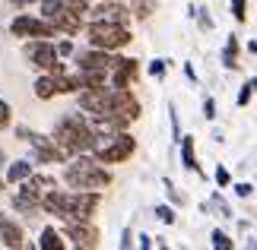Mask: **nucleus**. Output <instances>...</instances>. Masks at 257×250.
Here are the masks:
<instances>
[{
	"mask_svg": "<svg viewBox=\"0 0 257 250\" xmlns=\"http://www.w3.org/2000/svg\"><path fill=\"white\" fill-rule=\"evenodd\" d=\"M51 139L67 152V158H70V155H80V152H89V149H92L95 130H92L86 114H67L64 121H57Z\"/></svg>",
	"mask_w": 257,
	"mask_h": 250,
	"instance_id": "1",
	"label": "nucleus"
},
{
	"mask_svg": "<svg viewBox=\"0 0 257 250\" xmlns=\"http://www.w3.org/2000/svg\"><path fill=\"white\" fill-rule=\"evenodd\" d=\"M64 181L73 190H102L111 184V171L102 168V162H95L89 152H80V155H70Z\"/></svg>",
	"mask_w": 257,
	"mask_h": 250,
	"instance_id": "2",
	"label": "nucleus"
},
{
	"mask_svg": "<svg viewBox=\"0 0 257 250\" xmlns=\"http://www.w3.org/2000/svg\"><path fill=\"white\" fill-rule=\"evenodd\" d=\"M137 152V139L127 130H111V133H95L89 155L102 165H121Z\"/></svg>",
	"mask_w": 257,
	"mask_h": 250,
	"instance_id": "3",
	"label": "nucleus"
},
{
	"mask_svg": "<svg viewBox=\"0 0 257 250\" xmlns=\"http://www.w3.org/2000/svg\"><path fill=\"white\" fill-rule=\"evenodd\" d=\"M86 38L92 48H102V51H121L134 42L131 29L117 26V23H89L86 26Z\"/></svg>",
	"mask_w": 257,
	"mask_h": 250,
	"instance_id": "4",
	"label": "nucleus"
},
{
	"mask_svg": "<svg viewBox=\"0 0 257 250\" xmlns=\"http://www.w3.org/2000/svg\"><path fill=\"white\" fill-rule=\"evenodd\" d=\"M10 32H13L16 38H64L57 29L48 23V19L42 16H16L13 23H10Z\"/></svg>",
	"mask_w": 257,
	"mask_h": 250,
	"instance_id": "5",
	"label": "nucleus"
},
{
	"mask_svg": "<svg viewBox=\"0 0 257 250\" xmlns=\"http://www.w3.org/2000/svg\"><path fill=\"white\" fill-rule=\"evenodd\" d=\"M23 54H26V61L32 64L35 70H42V73H48L61 57L54 54V45L48 42V38H29L26 48H23Z\"/></svg>",
	"mask_w": 257,
	"mask_h": 250,
	"instance_id": "6",
	"label": "nucleus"
},
{
	"mask_svg": "<svg viewBox=\"0 0 257 250\" xmlns=\"http://www.w3.org/2000/svg\"><path fill=\"white\" fill-rule=\"evenodd\" d=\"M64 237H70L76 247H98V231L92 228V222H64Z\"/></svg>",
	"mask_w": 257,
	"mask_h": 250,
	"instance_id": "7",
	"label": "nucleus"
},
{
	"mask_svg": "<svg viewBox=\"0 0 257 250\" xmlns=\"http://www.w3.org/2000/svg\"><path fill=\"white\" fill-rule=\"evenodd\" d=\"M127 19H131V10L124 4H117V0H105V4H98L92 10V23H117V26H127Z\"/></svg>",
	"mask_w": 257,
	"mask_h": 250,
	"instance_id": "8",
	"label": "nucleus"
},
{
	"mask_svg": "<svg viewBox=\"0 0 257 250\" xmlns=\"http://www.w3.org/2000/svg\"><path fill=\"white\" fill-rule=\"evenodd\" d=\"M111 64H114L111 51H102V48H92V45L76 54V67H83V70H102V73H108Z\"/></svg>",
	"mask_w": 257,
	"mask_h": 250,
	"instance_id": "9",
	"label": "nucleus"
},
{
	"mask_svg": "<svg viewBox=\"0 0 257 250\" xmlns=\"http://www.w3.org/2000/svg\"><path fill=\"white\" fill-rule=\"evenodd\" d=\"M13 209L16 212H38L42 209V196L35 193V187L29 181H19V190L13 196Z\"/></svg>",
	"mask_w": 257,
	"mask_h": 250,
	"instance_id": "10",
	"label": "nucleus"
},
{
	"mask_svg": "<svg viewBox=\"0 0 257 250\" xmlns=\"http://www.w3.org/2000/svg\"><path fill=\"white\" fill-rule=\"evenodd\" d=\"M111 92H114V111L134 124L137 117H140V102H137V95L131 89H111Z\"/></svg>",
	"mask_w": 257,
	"mask_h": 250,
	"instance_id": "11",
	"label": "nucleus"
},
{
	"mask_svg": "<svg viewBox=\"0 0 257 250\" xmlns=\"http://www.w3.org/2000/svg\"><path fill=\"white\" fill-rule=\"evenodd\" d=\"M48 23H51V26H54V29H57V32H61V35H76V32H80V29H83V16L64 7L61 13H57V16H51V19H48Z\"/></svg>",
	"mask_w": 257,
	"mask_h": 250,
	"instance_id": "12",
	"label": "nucleus"
},
{
	"mask_svg": "<svg viewBox=\"0 0 257 250\" xmlns=\"http://www.w3.org/2000/svg\"><path fill=\"white\" fill-rule=\"evenodd\" d=\"M0 244L4 247H23V228L4 212H0Z\"/></svg>",
	"mask_w": 257,
	"mask_h": 250,
	"instance_id": "13",
	"label": "nucleus"
},
{
	"mask_svg": "<svg viewBox=\"0 0 257 250\" xmlns=\"http://www.w3.org/2000/svg\"><path fill=\"white\" fill-rule=\"evenodd\" d=\"M38 250H67V241L57 228L48 225V228H42V234H38Z\"/></svg>",
	"mask_w": 257,
	"mask_h": 250,
	"instance_id": "14",
	"label": "nucleus"
},
{
	"mask_svg": "<svg viewBox=\"0 0 257 250\" xmlns=\"http://www.w3.org/2000/svg\"><path fill=\"white\" fill-rule=\"evenodd\" d=\"M35 168L32 162H26V158H16V162H7V184H19V181H26L29 174H32Z\"/></svg>",
	"mask_w": 257,
	"mask_h": 250,
	"instance_id": "15",
	"label": "nucleus"
},
{
	"mask_svg": "<svg viewBox=\"0 0 257 250\" xmlns=\"http://www.w3.org/2000/svg\"><path fill=\"white\" fill-rule=\"evenodd\" d=\"M178 143H181V162L187 171H197L200 174V165H197V152H194V136H178Z\"/></svg>",
	"mask_w": 257,
	"mask_h": 250,
	"instance_id": "16",
	"label": "nucleus"
},
{
	"mask_svg": "<svg viewBox=\"0 0 257 250\" xmlns=\"http://www.w3.org/2000/svg\"><path fill=\"white\" fill-rule=\"evenodd\" d=\"M32 92L35 98H42V102H48V98H54L57 95V86H54V76L51 73H42L35 79V86H32Z\"/></svg>",
	"mask_w": 257,
	"mask_h": 250,
	"instance_id": "17",
	"label": "nucleus"
},
{
	"mask_svg": "<svg viewBox=\"0 0 257 250\" xmlns=\"http://www.w3.org/2000/svg\"><path fill=\"white\" fill-rule=\"evenodd\" d=\"M222 67H225V70H238V35H229V38H225Z\"/></svg>",
	"mask_w": 257,
	"mask_h": 250,
	"instance_id": "18",
	"label": "nucleus"
},
{
	"mask_svg": "<svg viewBox=\"0 0 257 250\" xmlns=\"http://www.w3.org/2000/svg\"><path fill=\"white\" fill-rule=\"evenodd\" d=\"M156 7H159V0H134L127 10H131V16H137V19H150L156 13Z\"/></svg>",
	"mask_w": 257,
	"mask_h": 250,
	"instance_id": "19",
	"label": "nucleus"
},
{
	"mask_svg": "<svg viewBox=\"0 0 257 250\" xmlns=\"http://www.w3.org/2000/svg\"><path fill=\"white\" fill-rule=\"evenodd\" d=\"M26 181L35 187V193H38V196H45V193H51V190H54V177H48V174H35V171H32V174L26 177Z\"/></svg>",
	"mask_w": 257,
	"mask_h": 250,
	"instance_id": "20",
	"label": "nucleus"
},
{
	"mask_svg": "<svg viewBox=\"0 0 257 250\" xmlns=\"http://www.w3.org/2000/svg\"><path fill=\"white\" fill-rule=\"evenodd\" d=\"M38 7H42V19H51V16L61 13L67 4H64V0H38Z\"/></svg>",
	"mask_w": 257,
	"mask_h": 250,
	"instance_id": "21",
	"label": "nucleus"
},
{
	"mask_svg": "<svg viewBox=\"0 0 257 250\" xmlns=\"http://www.w3.org/2000/svg\"><path fill=\"white\" fill-rule=\"evenodd\" d=\"M169 64H172V61H165V57H153L146 70H150L153 79H165V70H169Z\"/></svg>",
	"mask_w": 257,
	"mask_h": 250,
	"instance_id": "22",
	"label": "nucleus"
},
{
	"mask_svg": "<svg viewBox=\"0 0 257 250\" xmlns=\"http://www.w3.org/2000/svg\"><path fill=\"white\" fill-rule=\"evenodd\" d=\"M210 244H213L216 250H232V247H235V244H232V237L225 234V231H219V228H216V231L210 234Z\"/></svg>",
	"mask_w": 257,
	"mask_h": 250,
	"instance_id": "23",
	"label": "nucleus"
},
{
	"mask_svg": "<svg viewBox=\"0 0 257 250\" xmlns=\"http://www.w3.org/2000/svg\"><path fill=\"white\" fill-rule=\"evenodd\" d=\"M251 98H254V76H251L248 83L241 86V92H238V98H235V105L244 108V105H251Z\"/></svg>",
	"mask_w": 257,
	"mask_h": 250,
	"instance_id": "24",
	"label": "nucleus"
},
{
	"mask_svg": "<svg viewBox=\"0 0 257 250\" xmlns=\"http://www.w3.org/2000/svg\"><path fill=\"white\" fill-rule=\"evenodd\" d=\"M162 187H165V193H169V199H172V203L175 206H184L187 203V199H184V193H181V190H178L172 181H169V177H165V181H162Z\"/></svg>",
	"mask_w": 257,
	"mask_h": 250,
	"instance_id": "25",
	"label": "nucleus"
},
{
	"mask_svg": "<svg viewBox=\"0 0 257 250\" xmlns=\"http://www.w3.org/2000/svg\"><path fill=\"white\" fill-rule=\"evenodd\" d=\"M232 19L235 23H244V19H248V0H232Z\"/></svg>",
	"mask_w": 257,
	"mask_h": 250,
	"instance_id": "26",
	"label": "nucleus"
},
{
	"mask_svg": "<svg viewBox=\"0 0 257 250\" xmlns=\"http://www.w3.org/2000/svg\"><path fill=\"white\" fill-rule=\"evenodd\" d=\"M10 124H13V108L0 98V130H10Z\"/></svg>",
	"mask_w": 257,
	"mask_h": 250,
	"instance_id": "27",
	"label": "nucleus"
},
{
	"mask_svg": "<svg viewBox=\"0 0 257 250\" xmlns=\"http://www.w3.org/2000/svg\"><path fill=\"white\" fill-rule=\"evenodd\" d=\"M156 218H159V222H165V225H175V209L172 206H156Z\"/></svg>",
	"mask_w": 257,
	"mask_h": 250,
	"instance_id": "28",
	"label": "nucleus"
},
{
	"mask_svg": "<svg viewBox=\"0 0 257 250\" xmlns=\"http://www.w3.org/2000/svg\"><path fill=\"white\" fill-rule=\"evenodd\" d=\"M54 54H57V57H70V54H73V42H70V35H64V42H57V45H54Z\"/></svg>",
	"mask_w": 257,
	"mask_h": 250,
	"instance_id": "29",
	"label": "nucleus"
},
{
	"mask_svg": "<svg viewBox=\"0 0 257 250\" xmlns=\"http://www.w3.org/2000/svg\"><path fill=\"white\" fill-rule=\"evenodd\" d=\"M213 177H216V184H219V187H229L232 184V174H229V168H216V171H213Z\"/></svg>",
	"mask_w": 257,
	"mask_h": 250,
	"instance_id": "30",
	"label": "nucleus"
},
{
	"mask_svg": "<svg viewBox=\"0 0 257 250\" xmlns=\"http://www.w3.org/2000/svg\"><path fill=\"white\" fill-rule=\"evenodd\" d=\"M64 4H67V10H73V13H89V0H64Z\"/></svg>",
	"mask_w": 257,
	"mask_h": 250,
	"instance_id": "31",
	"label": "nucleus"
},
{
	"mask_svg": "<svg viewBox=\"0 0 257 250\" xmlns=\"http://www.w3.org/2000/svg\"><path fill=\"white\" fill-rule=\"evenodd\" d=\"M169 117H172V139L178 143V136H181V124H178V114H175V105H169Z\"/></svg>",
	"mask_w": 257,
	"mask_h": 250,
	"instance_id": "32",
	"label": "nucleus"
},
{
	"mask_svg": "<svg viewBox=\"0 0 257 250\" xmlns=\"http://www.w3.org/2000/svg\"><path fill=\"white\" fill-rule=\"evenodd\" d=\"M203 117H206V121H216V102H213V98L203 102Z\"/></svg>",
	"mask_w": 257,
	"mask_h": 250,
	"instance_id": "33",
	"label": "nucleus"
},
{
	"mask_svg": "<svg viewBox=\"0 0 257 250\" xmlns=\"http://www.w3.org/2000/svg\"><path fill=\"white\" fill-rule=\"evenodd\" d=\"M210 206H213V209H219V212H222V218H229V215H232V212H229V206L222 203V196H219V193L213 196V203H210Z\"/></svg>",
	"mask_w": 257,
	"mask_h": 250,
	"instance_id": "34",
	"label": "nucleus"
},
{
	"mask_svg": "<svg viewBox=\"0 0 257 250\" xmlns=\"http://www.w3.org/2000/svg\"><path fill=\"white\" fill-rule=\"evenodd\" d=\"M235 193H238L241 199H248L254 193V184H235Z\"/></svg>",
	"mask_w": 257,
	"mask_h": 250,
	"instance_id": "35",
	"label": "nucleus"
},
{
	"mask_svg": "<svg viewBox=\"0 0 257 250\" xmlns=\"http://www.w3.org/2000/svg\"><path fill=\"white\" fill-rule=\"evenodd\" d=\"M16 136H23L26 143H32V139H35L38 133H35V130H29V127H16Z\"/></svg>",
	"mask_w": 257,
	"mask_h": 250,
	"instance_id": "36",
	"label": "nucleus"
},
{
	"mask_svg": "<svg viewBox=\"0 0 257 250\" xmlns=\"http://www.w3.org/2000/svg\"><path fill=\"white\" fill-rule=\"evenodd\" d=\"M137 247H140V250H150L153 247V237L150 234H140V237H137Z\"/></svg>",
	"mask_w": 257,
	"mask_h": 250,
	"instance_id": "37",
	"label": "nucleus"
},
{
	"mask_svg": "<svg viewBox=\"0 0 257 250\" xmlns=\"http://www.w3.org/2000/svg\"><path fill=\"white\" fill-rule=\"evenodd\" d=\"M184 76L191 79V83H197V73H194V67H191V64H184Z\"/></svg>",
	"mask_w": 257,
	"mask_h": 250,
	"instance_id": "38",
	"label": "nucleus"
},
{
	"mask_svg": "<svg viewBox=\"0 0 257 250\" xmlns=\"http://www.w3.org/2000/svg\"><path fill=\"white\" fill-rule=\"evenodd\" d=\"M121 237H124V241H121V247H134V241H131V237H134V234H131V228H127V231H124Z\"/></svg>",
	"mask_w": 257,
	"mask_h": 250,
	"instance_id": "39",
	"label": "nucleus"
},
{
	"mask_svg": "<svg viewBox=\"0 0 257 250\" xmlns=\"http://www.w3.org/2000/svg\"><path fill=\"white\" fill-rule=\"evenodd\" d=\"M13 7H29V4H38V0H10Z\"/></svg>",
	"mask_w": 257,
	"mask_h": 250,
	"instance_id": "40",
	"label": "nucleus"
},
{
	"mask_svg": "<svg viewBox=\"0 0 257 250\" xmlns=\"http://www.w3.org/2000/svg\"><path fill=\"white\" fill-rule=\"evenodd\" d=\"M0 165H7V155H4V149H0Z\"/></svg>",
	"mask_w": 257,
	"mask_h": 250,
	"instance_id": "41",
	"label": "nucleus"
},
{
	"mask_svg": "<svg viewBox=\"0 0 257 250\" xmlns=\"http://www.w3.org/2000/svg\"><path fill=\"white\" fill-rule=\"evenodd\" d=\"M4 184H7V181H0V190H4Z\"/></svg>",
	"mask_w": 257,
	"mask_h": 250,
	"instance_id": "42",
	"label": "nucleus"
}]
</instances>
